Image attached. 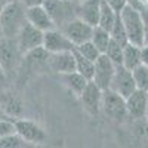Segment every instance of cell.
I'll return each mask as SVG.
<instances>
[{"mask_svg": "<svg viewBox=\"0 0 148 148\" xmlns=\"http://www.w3.org/2000/svg\"><path fill=\"white\" fill-rule=\"evenodd\" d=\"M74 58H76V71H79L80 74L88 79V80H92V76H93V67H95V62L89 61L88 58H84L82 53H79L76 49H74Z\"/></svg>", "mask_w": 148, "mask_h": 148, "instance_id": "23", "label": "cell"}, {"mask_svg": "<svg viewBox=\"0 0 148 148\" xmlns=\"http://www.w3.org/2000/svg\"><path fill=\"white\" fill-rule=\"evenodd\" d=\"M61 31L71 40V43L74 46H79L84 42L90 40L93 25H90V24H88L86 21H83L82 18L77 16V18L71 19L68 24H65V25L61 28Z\"/></svg>", "mask_w": 148, "mask_h": 148, "instance_id": "7", "label": "cell"}, {"mask_svg": "<svg viewBox=\"0 0 148 148\" xmlns=\"http://www.w3.org/2000/svg\"><path fill=\"white\" fill-rule=\"evenodd\" d=\"M127 5H130V6H133V8H136V9H142V6H141V0H127Z\"/></svg>", "mask_w": 148, "mask_h": 148, "instance_id": "34", "label": "cell"}, {"mask_svg": "<svg viewBox=\"0 0 148 148\" xmlns=\"http://www.w3.org/2000/svg\"><path fill=\"white\" fill-rule=\"evenodd\" d=\"M28 145L30 144L25 139H22L18 133L0 138V148H22V147H28Z\"/></svg>", "mask_w": 148, "mask_h": 148, "instance_id": "28", "label": "cell"}, {"mask_svg": "<svg viewBox=\"0 0 148 148\" xmlns=\"http://www.w3.org/2000/svg\"><path fill=\"white\" fill-rule=\"evenodd\" d=\"M62 82L65 83V86L77 96L83 92V89L86 88V84L89 83V80L86 79L83 74H80L79 71H73V73H67V74H61Z\"/></svg>", "mask_w": 148, "mask_h": 148, "instance_id": "20", "label": "cell"}, {"mask_svg": "<svg viewBox=\"0 0 148 148\" xmlns=\"http://www.w3.org/2000/svg\"><path fill=\"white\" fill-rule=\"evenodd\" d=\"M145 119H148V90H147V113H145Z\"/></svg>", "mask_w": 148, "mask_h": 148, "instance_id": "36", "label": "cell"}, {"mask_svg": "<svg viewBox=\"0 0 148 148\" xmlns=\"http://www.w3.org/2000/svg\"><path fill=\"white\" fill-rule=\"evenodd\" d=\"M142 22H144V45H148V8L141 9Z\"/></svg>", "mask_w": 148, "mask_h": 148, "instance_id": "30", "label": "cell"}, {"mask_svg": "<svg viewBox=\"0 0 148 148\" xmlns=\"http://www.w3.org/2000/svg\"><path fill=\"white\" fill-rule=\"evenodd\" d=\"M123 46H125V45H120L116 40L111 39V42H110V45L107 47V51H105V55L113 61L116 65H121L123 64Z\"/></svg>", "mask_w": 148, "mask_h": 148, "instance_id": "27", "label": "cell"}, {"mask_svg": "<svg viewBox=\"0 0 148 148\" xmlns=\"http://www.w3.org/2000/svg\"><path fill=\"white\" fill-rule=\"evenodd\" d=\"M5 37V34H3V30H2V25H0V40H2Z\"/></svg>", "mask_w": 148, "mask_h": 148, "instance_id": "37", "label": "cell"}, {"mask_svg": "<svg viewBox=\"0 0 148 148\" xmlns=\"http://www.w3.org/2000/svg\"><path fill=\"white\" fill-rule=\"evenodd\" d=\"M141 61H142L144 65L148 67V45L141 46Z\"/></svg>", "mask_w": 148, "mask_h": 148, "instance_id": "32", "label": "cell"}, {"mask_svg": "<svg viewBox=\"0 0 148 148\" xmlns=\"http://www.w3.org/2000/svg\"><path fill=\"white\" fill-rule=\"evenodd\" d=\"M47 58H49V52L46 51L43 46H40V47H36V49H33V51L27 52L25 55H24L22 61L30 67V70L40 71V70H43L46 67L49 68Z\"/></svg>", "mask_w": 148, "mask_h": 148, "instance_id": "18", "label": "cell"}, {"mask_svg": "<svg viewBox=\"0 0 148 148\" xmlns=\"http://www.w3.org/2000/svg\"><path fill=\"white\" fill-rule=\"evenodd\" d=\"M101 111L105 117L111 120H123L127 116L126 110V99L121 95L116 93L111 89L102 90V99H101Z\"/></svg>", "mask_w": 148, "mask_h": 148, "instance_id": "5", "label": "cell"}, {"mask_svg": "<svg viewBox=\"0 0 148 148\" xmlns=\"http://www.w3.org/2000/svg\"><path fill=\"white\" fill-rule=\"evenodd\" d=\"M0 107H2L5 116L10 119H19L24 111V105L19 98L14 93L5 92V90L0 92Z\"/></svg>", "mask_w": 148, "mask_h": 148, "instance_id": "17", "label": "cell"}, {"mask_svg": "<svg viewBox=\"0 0 148 148\" xmlns=\"http://www.w3.org/2000/svg\"><path fill=\"white\" fill-rule=\"evenodd\" d=\"M142 64L141 61V46L133 45L127 42L123 46V67H126L129 70H133L135 67H138Z\"/></svg>", "mask_w": 148, "mask_h": 148, "instance_id": "19", "label": "cell"}, {"mask_svg": "<svg viewBox=\"0 0 148 148\" xmlns=\"http://www.w3.org/2000/svg\"><path fill=\"white\" fill-rule=\"evenodd\" d=\"M25 14H27V22L34 25L36 28L42 30L43 33L47 31V30L55 28V24H53L51 15L47 14V10L45 9V6L42 3L27 6Z\"/></svg>", "mask_w": 148, "mask_h": 148, "instance_id": "13", "label": "cell"}, {"mask_svg": "<svg viewBox=\"0 0 148 148\" xmlns=\"http://www.w3.org/2000/svg\"><path fill=\"white\" fill-rule=\"evenodd\" d=\"M90 40L93 42V45L99 49V52L101 53H105L107 51V47L111 42V34L108 30L99 27V25H95L93 27V31H92V37H90Z\"/></svg>", "mask_w": 148, "mask_h": 148, "instance_id": "22", "label": "cell"}, {"mask_svg": "<svg viewBox=\"0 0 148 148\" xmlns=\"http://www.w3.org/2000/svg\"><path fill=\"white\" fill-rule=\"evenodd\" d=\"M110 89L114 90L119 95H121L126 99V98L136 89V84H135V80H133V76H132V70L123 67V65H117L116 73L113 76V80L110 83Z\"/></svg>", "mask_w": 148, "mask_h": 148, "instance_id": "9", "label": "cell"}, {"mask_svg": "<svg viewBox=\"0 0 148 148\" xmlns=\"http://www.w3.org/2000/svg\"><path fill=\"white\" fill-rule=\"evenodd\" d=\"M79 98H80V101H82L84 110L89 111L90 114H98L101 111L102 89L98 88L92 80H89V83L86 84V88L79 95Z\"/></svg>", "mask_w": 148, "mask_h": 148, "instance_id": "14", "label": "cell"}, {"mask_svg": "<svg viewBox=\"0 0 148 148\" xmlns=\"http://www.w3.org/2000/svg\"><path fill=\"white\" fill-rule=\"evenodd\" d=\"M3 117H6V116H5V113H3V110H2V107H0V119H3Z\"/></svg>", "mask_w": 148, "mask_h": 148, "instance_id": "38", "label": "cell"}, {"mask_svg": "<svg viewBox=\"0 0 148 148\" xmlns=\"http://www.w3.org/2000/svg\"><path fill=\"white\" fill-rule=\"evenodd\" d=\"M5 5H6V0H0V12H2V9H3Z\"/></svg>", "mask_w": 148, "mask_h": 148, "instance_id": "35", "label": "cell"}, {"mask_svg": "<svg viewBox=\"0 0 148 148\" xmlns=\"http://www.w3.org/2000/svg\"><path fill=\"white\" fill-rule=\"evenodd\" d=\"M49 53L55 52H64V51H73L74 46L71 40L61 31L59 28H52L43 33V45H42Z\"/></svg>", "mask_w": 148, "mask_h": 148, "instance_id": "11", "label": "cell"}, {"mask_svg": "<svg viewBox=\"0 0 148 148\" xmlns=\"http://www.w3.org/2000/svg\"><path fill=\"white\" fill-rule=\"evenodd\" d=\"M117 14L113 8H111L105 0H101V9H99V19H98V25L105 28V30H111V27L114 25V21L117 18Z\"/></svg>", "mask_w": 148, "mask_h": 148, "instance_id": "21", "label": "cell"}, {"mask_svg": "<svg viewBox=\"0 0 148 148\" xmlns=\"http://www.w3.org/2000/svg\"><path fill=\"white\" fill-rule=\"evenodd\" d=\"M119 14L123 22V27L126 30L127 40L133 45L142 46L144 45V22H142L141 10L130 5H126Z\"/></svg>", "mask_w": 148, "mask_h": 148, "instance_id": "3", "label": "cell"}, {"mask_svg": "<svg viewBox=\"0 0 148 148\" xmlns=\"http://www.w3.org/2000/svg\"><path fill=\"white\" fill-rule=\"evenodd\" d=\"M116 68H117V65L113 62V61H111L105 53H101L99 58L95 61L92 82L102 90L110 89V83H111V80H113Z\"/></svg>", "mask_w": 148, "mask_h": 148, "instance_id": "6", "label": "cell"}, {"mask_svg": "<svg viewBox=\"0 0 148 148\" xmlns=\"http://www.w3.org/2000/svg\"><path fill=\"white\" fill-rule=\"evenodd\" d=\"M22 59L24 55L19 51L16 40L12 37H3L0 40V65L3 67L8 77L18 71Z\"/></svg>", "mask_w": 148, "mask_h": 148, "instance_id": "4", "label": "cell"}, {"mask_svg": "<svg viewBox=\"0 0 148 148\" xmlns=\"http://www.w3.org/2000/svg\"><path fill=\"white\" fill-rule=\"evenodd\" d=\"M132 76L136 84V89L148 90V67L141 64L132 70Z\"/></svg>", "mask_w": 148, "mask_h": 148, "instance_id": "24", "label": "cell"}, {"mask_svg": "<svg viewBox=\"0 0 148 148\" xmlns=\"http://www.w3.org/2000/svg\"><path fill=\"white\" fill-rule=\"evenodd\" d=\"M101 0H80L77 2V16L90 25H98Z\"/></svg>", "mask_w": 148, "mask_h": 148, "instance_id": "16", "label": "cell"}, {"mask_svg": "<svg viewBox=\"0 0 148 148\" xmlns=\"http://www.w3.org/2000/svg\"><path fill=\"white\" fill-rule=\"evenodd\" d=\"M42 5L51 15L55 28H62L71 19L77 18V0H42Z\"/></svg>", "mask_w": 148, "mask_h": 148, "instance_id": "2", "label": "cell"}, {"mask_svg": "<svg viewBox=\"0 0 148 148\" xmlns=\"http://www.w3.org/2000/svg\"><path fill=\"white\" fill-rule=\"evenodd\" d=\"M105 2L113 8L116 12H120L123 8L127 5V0H105Z\"/></svg>", "mask_w": 148, "mask_h": 148, "instance_id": "31", "label": "cell"}, {"mask_svg": "<svg viewBox=\"0 0 148 148\" xmlns=\"http://www.w3.org/2000/svg\"><path fill=\"white\" fill-rule=\"evenodd\" d=\"M74 49H76V51H77L79 53H82L84 58H88L89 61H92V62H95V61H96L98 58H99V55H101L99 49H98V47L93 45V42H92V40L84 42V43H82V45L76 46Z\"/></svg>", "mask_w": 148, "mask_h": 148, "instance_id": "25", "label": "cell"}, {"mask_svg": "<svg viewBox=\"0 0 148 148\" xmlns=\"http://www.w3.org/2000/svg\"><path fill=\"white\" fill-rule=\"evenodd\" d=\"M27 6L21 0H10L6 2L0 12V25H2L5 37L15 39L19 30L27 24Z\"/></svg>", "mask_w": 148, "mask_h": 148, "instance_id": "1", "label": "cell"}, {"mask_svg": "<svg viewBox=\"0 0 148 148\" xmlns=\"http://www.w3.org/2000/svg\"><path fill=\"white\" fill-rule=\"evenodd\" d=\"M6 82H8V76H6V73H5L3 67L0 65V86H3Z\"/></svg>", "mask_w": 148, "mask_h": 148, "instance_id": "33", "label": "cell"}, {"mask_svg": "<svg viewBox=\"0 0 148 148\" xmlns=\"http://www.w3.org/2000/svg\"><path fill=\"white\" fill-rule=\"evenodd\" d=\"M110 34H111V39L116 40L120 45H126L129 42L126 30H125V27H123V22L120 19V14H117V18L114 21V25L111 27V30H110Z\"/></svg>", "mask_w": 148, "mask_h": 148, "instance_id": "26", "label": "cell"}, {"mask_svg": "<svg viewBox=\"0 0 148 148\" xmlns=\"http://www.w3.org/2000/svg\"><path fill=\"white\" fill-rule=\"evenodd\" d=\"M14 133H16L15 119H10V117L0 119V138L8 136V135H14Z\"/></svg>", "mask_w": 148, "mask_h": 148, "instance_id": "29", "label": "cell"}, {"mask_svg": "<svg viewBox=\"0 0 148 148\" xmlns=\"http://www.w3.org/2000/svg\"><path fill=\"white\" fill-rule=\"evenodd\" d=\"M15 126H16V133L22 139H25L30 145L40 144L46 139V133L42 129V126L33 120H27L22 117L15 119Z\"/></svg>", "mask_w": 148, "mask_h": 148, "instance_id": "10", "label": "cell"}, {"mask_svg": "<svg viewBox=\"0 0 148 148\" xmlns=\"http://www.w3.org/2000/svg\"><path fill=\"white\" fill-rule=\"evenodd\" d=\"M126 110L127 116L133 119H145L147 113V90L135 89L126 98Z\"/></svg>", "mask_w": 148, "mask_h": 148, "instance_id": "15", "label": "cell"}, {"mask_svg": "<svg viewBox=\"0 0 148 148\" xmlns=\"http://www.w3.org/2000/svg\"><path fill=\"white\" fill-rule=\"evenodd\" d=\"M77 2H80V0H77Z\"/></svg>", "mask_w": 148, "mask_h": 148, "instance_id": "39", "label": "cell"}, {"mask_svg": "<svg viewBox=\"0 0 148 148\" xmlns=\"http://www.w3.org/2000/svg\"><path fill=\"white\" fill-rule=\"evenodd\" d=\"M15 40L21 53L25 55L27 52L33 51L36 47H40L43 45V31L27 22L16 34Z\"/></svg>", "mask_w": 148, "mask_h": 148, "instance_id": "8", "label": "cell"}, {"mask_svg": "<svg viewBox=\"0 0 148 148\" xmlns=\"http://www.w3.org/2000/svg\"><path fill=\"white\" fill-rule=\"evenodd\" d=\"M74 51V49H73ZM73 51H64V52H55L49 53L47 65L56 74H67L76 71V58H74Z\"/></svg>", "mask_w": 148, "mask_h": 148, "instance_id": "12", "label": "cell"}]
</instances>
